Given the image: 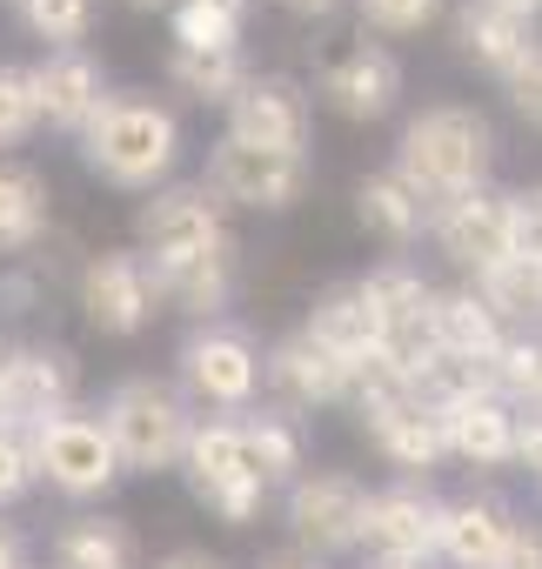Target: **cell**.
Here are the masks:
<instances>
[{"mask_svg":"<svg viewBox=\"0 0 542 569\" xmlns=\"http://www.w3.org/2000/svg\"><path fill=\"white\" fill-rule=\"evenodd\" d=\"M429 234H435V248H442L455 268L489 274L495 261H509V194L475 188V194L435 208V214H429Z\"/></svg>","mask_w":542,"mask_h":569,"instance_id":"13","label":"cell"},{"mask_svg":"<svg viewBox=\"0 0 542 569\" xmlns=\"http://www.w3.org/2000/svg\"><path fill=\"white\" fill-rule=\"evenodd\" d=\"M0 356H8V349H0Z\"/></svg>","mask_w":542,"mask_h":569,"instance_id":"50","label":"cell"},{"mask_svg":"<svg viewBox=\"0 0 542 569\" xmlns=\"http://www.w3.org/2000/svg\"><path fill=\"white\" fill-rule=\"evenodd\" d=\"M509 254L542 268V201L535 194H509Z\"/></svg>","mask_w":542,"mask_h":569,"instance_id":"35","label":"cell"},{"mask_svg":"<svg viewBox=\"0 0 542 569\" xmlns=\"http://www.w3.org/2000/svg\"><path fill=\"white\" fill-rule=\"evenodd\" d=\"M261 382L275 389L289 409H329V402L349 396V362H335L309 329H295V336H282L261 356Z\"/></svg>","mask_w":542,"mask_h":569,"instance_id":"16","label":"cell"},{"mask_svg":"<svg viewBox=\"0 0 542 569\" xmlns=\"http://www.w3.org/2000/svg\"><path fill=\"white\" fill-rule=\"evenodd\" d=\"M34 128H41V108H34L28 68H0V148H21Z\"/></svg>","mask_w":542,"mask_h":569,"instance_id":"32","label":"cell"},{"mask_svg":"<svg viewBox=\"0 0 542 569\" xmlns=\"http://www.w3.org/2000/svg\"><path fill=\"white\" fill-rule=\"evenodd\" d=\"M268 569H302V562H268Z\"/></svg>","mask_w":542,"mask_h":569,"instance_id":"47","label":"cell"},{"mask_svg":"<svg viewBox=\"0 0 542 569\" xmlns=\"http://www.w3.org/2000/svg\"><path fill=\"white\" fill-rule=\"evenodd\" d=\"M181 469H188V489H194V502L201 509H214L221 522H254L261 516V476L248 469V456H241V422H228V416H214V422H194L188 429V449H181Z\"/></svg>","mask_w":542,"mask_h":569,"instance_id":"6","label":"cell"},{"mask_svg":"<svg viewBox=\"0 0 542 569\" xmlns=\"http://www.w3.org/2000/svg\"><path fill=\"white\" fill-rule=\"evenodd\" d=\"M28 88H34L41 121L48 128H68V134H81L88 114L108 101V74H101V61L88 48H48V61L28 68Z\"/></svg>","mask_w":542,"mask_h":569,"instance_id":"17","label":"cell"},{"mask_svg":"<svg viewBox=\"0 0 542 569\" xmlns=\"http://www.w3.org/2000/svg\"><path fill=\"white\" fill-rule=\"evenodd\" d=\"M442 449L475 462V469H502L509 449H515V402L502 396H462V402H442Z\"/></svg>","mask_w":542,"mask_h":569,"instance_id":"20","label":"cell"},{"mask_svg":"<svg viewBox=\"0 0 542 569\" xmlns=\"http://www.w3.org/2000/svg\"><path fill=\"white\" fill-rule=\"evenodd\" d=\"M369 569H429V562H395V556H375Z\"/></svg>","mask_w":542,"mask_h":569,"instance_id":"43","label":"cell"},{"mask_svg":"<svg viewBox=\"0 0 542 569\" xmlns=\"http://www.w3.org/2000/svg\"><path fill=\"white\" fill-rule=\"evenodd\" d=\"M502 88H509V101H515V114L529 121V128H542V41L502 74Z\"/></svg>","mask_w":542,"mask_h":569,"instance_id":"36","label":"cell"},{"mask_svg":"<svg viewBox=\"0 0 542 569\" xmlns=\"http://www.w3.org/2000/svg\"><path fill=\"white\" fill-rule=\"evenodd\" d=\"M168 81L188 94V101H234V88L248 81V68H241V48H208V54H188V48H174L168 54Z\"/></svg>","mask_w":542,"mask_h":569,"instance_id":"29","label":"cell"},{"mask_svg":"<svg viewBox=\"0 0 542 569\" xmlns=\"http://www.w3.org/2000/svg\"><path fill=\"white\" fill-rule=\"evenodd\" d=\"M214 201L228 208H254V214H282L302 201L309 188V154H275V148H248V141H214L208 154V181H201Z\"/></svg>","mask_w":542,"mask_h":569,"instance_id":"7","label":"cell"},{"mask_svg":"<svg viewBox=\"0 0 542 569\" xmlns=\"http://www.w3.org/2000/svg\"><path fill=\"white\" fill-rule=\"evenodd\" d=\"M241 456H248V469L261 476V489L295 482V476H302V429H295L289 416H275V409H261V416L241 422Z\"/></svg>","mask_w":542,"mask_h":569,"instance_id":"25","label":"cell"},{"mask_svg":"<svg viewBox=\"0 0 542 569\" xmlns=\"http://www.w3.org/2000/svg\"><path fill=\"white\" fill-rule=\"evenodd\" d=\"M74 356L68 349H14V356H0V416H8V429H34L41 416L54 409H74Z\"/></svg>","mask_w":542,"mask_h":569,"instance_id":"12","label":"cell"},{"mask_svg":"<svg viewBox=\"0 0 542 569\" xmlns=\"http://www.w3.org/2000/svg\"><path fill=\"white\" fill-rule=\"evenodd\" d=\"M0 429H8V416H0Z\"/></svg>","mask_w":542,"mask_h":569,"instance_id":"48","label":"cell"},{"mask_svg":"<svg viewBox=\"0 0 542 569\" xmlns=\"http://www.w3.org/2000/svg\"><path fill=\"white\" fill-rule=\"evenodd\" d=\"M154 274L134 248H108L81 268V316L101 329V336H141L148 316H154Z\"/></svg>","mask_w":542,"mask_h":569,"instance_id":"11","label":"cell"},{"mask_svg":"<svg viewBox=\"0 0 542 569\" xmlns=\"http://www.w3.org/2000/svg\"><path fill=\"white\" fill-rule=\"evenodd\" d=\"M101 429H108V442H114L121 476H168V469H181V449H188L194 416H188V402H181L168 382L128 376V382L108 396Z\"/></svg>","mask_w":542,"mask_h":569,"instance_id":"4","label":"cell"},{"mask_svg":"<svg viewBox=\"0 0 542 569\" xmlns=\"http://www.w3.org/2000/svg\"><path fill=\"white\" fill-rule=\"evenodd\" d=\"M48 228V181L28 161H0V248H34Z\"/></svg>","mask_w":542,"mask_h":569,"instance_id":"24","label":"cell"},{"mask_svg":"<svg viewBox=\"0 0 542 569\" xmlns=\"http://www.w3.org/2000/svg\"><path fill=\"white\" fill-rule=\"evenodd\" d=\"M489 161H495V128H489V114L469 108V101H435V108H422V114L402 128L389 174L415 194L422 214H435V208L475 194V188L489 181Z\"/></svg>","mask_w":542,"mask_h":569,"instance_id":"2","label":"cell"},{"mask_svg":"<svg viewBox=\"0 0 542 569\" xmlns=\"http://www.w3.org/2000/svg\"><path fill=\"white\" fill-rule=\"evenodd\" d=\"M509 462H522L542 482V416L535 409H515V449H509Z\"/></svg>","mask_w":542,"mask_h":569,"instance_id":"37","label":"cell"},{"mask_svg":"<svg viewBox=\"0 0 542 569\" xmlns=\"http://www.w3.org/2000/svg\"><path fill=\"white\" fill-rule=\"evenodd\" d=\"M128 8H174V0H128Z\"/></svg>","mask_w":542,"mask_h":569,"instance_id":"45","label":"cell"},{"mask_svg":"<svg viewBox=\"0 0 542 569\" xmlns=\"http://www.w3.org/2000/svg\"><path fill=\"white\" fill-rule=\"evenodd\" d=\"M435 522H442V502L422 482H395V489L369 496L362 542L375 556H395V562H429L435 556Z\"/></svg>","mask_w":542,"mask_h":569,"instance_id":"15","label":"cell"},{"mask_svg":"<svg viewBox=\"0 0 542 569\" xmlns=\"http://www.w3.org/2000/svg\"><path fill=\"white\" fill-rule=\"evenodd\" d=\"M174 48L208 54V48H241V21L221 14L214 0H174Z\"/></svg>","mask_w":542,"mask_h":569,"instance_id":"30","label":"cell"},{"mask_svg":"<svg viewBox=\"0 0 542 569\" xmlns=\"http://www.w3.org/2000/svg\"><path fill=\"white\" fill-rule=\"evenodd\" d=\"M28 456H34V482L88 502V496H108L121 462H114V442L101 429V416H81V409H54L28 429Z\"/></svg>","mask_w":542,"mask_h":569,"instance_id":"5","label":"cell"},{"mask_svg":"<svg viewBox=\"0 0 542 569\" xmlns=\"http://www.w3.org/2000/svg\"><path fill=\"white\" fill-rule=\"evenodd\" d=\"M174 154H181V121L148 94H108L81 128L88 174H101L108 188H128V194L168 181Z\"/></svg>","mask_w":542,"mask_h":569,"instance_id":"3","label":"cell"},{"mask_svg":"<svg viewBox=\"0 0 542 569\" xmlns=\"http://www.w3.org/2000/svg\"><path fill=\"white\" fill-rule=\"evenodd\" d=\"M355 8H362V28L375 34H422L442 14V0H355Z\"/></svg>","mask_w":542,"mask_h":569,"instance_id":"33","label":"cell"},{"mask_svg":"<svg viewBox=\"0 0 542 569\" xmlns=\"http://www.w3.org/2000/svg\"><path fill=\"white\" fill-rule=\"evenodd\" d=\"M154 569H221L214 556H201V549H174V556H161Z\"/></svg>","mask_w":542,"mask_h":569,"instance_id":"40","label":"cell"},{"mask_svg":"<svg viewBox=\"0 0 542 569\" xmlns=\"http://www.w3.org/2000/svg\"><path fill=\"white\" fill-rule=\"evenodd\" d=\"M309 128H315V108H309L302 81H289V74H248L228 101V141H248V148L302 154Z\"/></svg>","mask_w":542,"mask_h":569,"instance_id":"10","label":"cell"},{"mask_svg":"<svg viewBox=\"0 0 542 569\" xmlns=\"http://www.w3.org/2000/svg\"><path fill=\"white\" fill-rule=\"evenodd\" d=\"M34 489V456H28V429H0V509L21 502Z\"/></svg>","mask_w":542,"mask_h":569,"instance_id":"34","label":"cell"},{"mask_svg":"<svg viewBox=\"0 0 542 569\" xmlns=\"http://www.w3.org/2000/svg\"><path fill=\"white\" fill-rule=\"evenodd\" d=\"M529 409H535V416H542V382H535V396H529Z\"/></svg>","mask_w":542,"mask_h":569,"instance_id":"46","label":"cell"},{"mask_svg":"<svg viewBox=\"0 0 542 569\" xmlns=\"http://www.w3.org/2000/svg\"><path fill=\"white\" fill-rule=\"evenodd\" d=\"M0 569H28V549H21V536L0 522Z\"/></svg>","mask_w":542,"mask_h":569,"instance_id":"39","label":"cell"},{"mask_svg":"<svg viewBox=\"0 0 542 569\" xmlns=\"http://www.w3.org/2000/svg\"><path fill=\"white\" fill-rule=\"evenodd\" d=\"M322 101H329L342 121H382V114L402 101V61H395L382 41H362V48H349V54L322 74Z\"/></svg>","mask_w":542,"mask_h":569,"instance_id":"18","label":"cell"},{"mask_svg":"<svg viewBox=\"0 0 542 569\" xmlns=\"http://www.w3.org/2000/svg\"><path fill=\"white\" fill-rule=\"evenodd\" d=\"M509 529H515V516H509L495 496H462V502H442V522H435V556H449L455 569H495V562H502Z\"/></svg>","mask_w":542,"mask_h":569,"instance_id":"21","label":"cell"},{"mask_svg":"<svg viewBox=\"0 0 542 569\" xmlns=\"http://www.w3.org/2000/svg\"><path fill=\"white\" fill-rule=\"evenodd\" d=\"M362 516H369V482L349 469H315L289 482V529L302 549L335 556L362 542Z\"/></svg>","mask_w":542,"mask_h":569,"instance_id":"9","label":"cell"},{"mask_svg":"<svg viewBox=\"0 0 542 569\" xmlns=\"http://www.w3.org/2000/svg\"><path fill=\"white\" fill-rule=\"evenodd\" d=\"M362 409V429H369V442L395 462V469H409V476H422V469H435L449 449H442V416L415 396V389H402V396H375V402H355Z\"/></svg>","mask_w":542,"mask_h":569,"instance_id":"14","label":"cell"},{"mask_svg":"<svg viewBox=\"0 0 542 569\" xmlns=\"http://www.w3.org/2000/svg\"><path fill=\"white\" fill-rule=\"evenodd\" d=\"M475 296H482V309H489L502 329L515 322V329L529 336V329L542 322V268H529V261L509 254V261H495L489 274H475Z\"/></svg>","mask_w":542,"mask_h":569,"instance_id":"27","label":"cell"},{"mask_svg":"<svg viewBox=\"0 0 542 569\" xmlns=\"http://www.w3.org/2000/svg\"><path fill=\"white\" fill-rule=\"evenodd\" d=\"M309 336H315L335 362H349V369L389 349L382 309L369 302L362 281H335V289H322V296H315V309H309Z\"/></svg>","mask_w":542,"mask_h":569,"instance_id":"19","label":"cell"},{"mask_svg":"<svg viewBox=\"0 0 542 569\" xmlns=\"http://www.w3.org/2000/svg\"><path fill=\"white\" fill-rule=\"evenodd\" d=\"M134 234H141V261L154 274V296L174 302L181 316H208L228 309V289H234V234L221 221V201L208 188H161L141 214H134Z\"/></svg>","mask_w":542,"mask_h":569,"instance_id":"1","label":"cell"},{"mask_svg":"<svg viewBox=\"0 0 542 569\" xmlns=\"http://www.w3.org/2000/svg\"><path fill=\"white\" fill-rule=\"evenodd\" d=\"M535 201H542V188H535Z\"/></svg>","mask_w":542,"mask_h":569,"instance_id":"49","label":"cell"},{"mask_svg":"<svg viewBox=\"0 0 542 569\" xmlns=\"http://www.w3.org/2000/svg\"><path fill=\"white\" fill-rule=\"evenodd\" d=\"M355 214H362V228L382 234L389 248H409V241L429 228V214L415 208V194H409L395 174H362V181H355Z\"/></svg>","mask_w":542,"mask_h":569,"instance_id":"26","label":"cell"},{"mask_svg":"<svg viewBox=\"0 0 542 569\" xmlns=\"http://www.w3.org/2000/svg\"><path fill=\"white\" fill-rule=\"evenodd\" d=\"M495 569H542V522H515Z\"/></svg>","mask_w":542,"mask_h":569,"instance_id":"38","label":"cell"},{"mask_svg":"<svg viewBox=\"0 0 542 569\" xmlns=\"http://www.w3.org/2000/svg\"><path fill=\"white\" fill-rule=\"evenodd\" d=\"M495 8H509V14H529V21H535V14H542V0H495Z\"/></svg>","mask_w":542,"mask_h":569,"instance_id":"42","label":"cell"},{"mask_svg":"<svg viewBox=\"0 0 542 569\" xmlns=\"http://www.w3.org/2000/svg\"><path fill=\"white\" fill-rule=\"evenodd\" d=\"M282 8H289V14H329L335 0H282Z\"/></svg>","mask_w":542,"mask_h":569,"instance_id":"41","label":"cell"},{"mask_svg":"<svg viewBox=\"0 0 542 569\" xmlns=\"http://www.w3.org/2000/svg\"><path fill=\"white\" fill-rule=\"evenodd\" d=\"M429 329H435V349H442V356H455V362H495V356H502V342H509V329L482 309V296H475V289H449V296H435Z\"/></svg>","mask_w":542,"mask_h":569,"instance_id":"22","label":"cell"},{"mask_svg":"<svg viewBox=\"0 0 542 569\" xmlns=\"http://www.w3.org/2000/svg\"><path fill=\"white\" fill-rule=\"evenodd\" d=\"M54 569H134V536L114 516H81L54 536Z\"/></svg>","mask_w":542,"mask_h":569,"instance_id":"28","label":"cell"},{"mask_svg":"<svg viewBox=\"0 0 542 569\" xmlns=\"http://www.w3.org/2000/svg\"><path fill=\"white\" fill-rule=\"evenodd\" d=\"M455 34H462V54L482 61L489 74H509V68L535 48V21L495 8V0H469V8L455 14Z\"/></svg>","mask_w":542,"mask_h":569,"instance_id":"23","label":"cell"},{"mask_svg":"<svg viewBox=\"0 0 542 569\" xmlns=\"http://www.w3.org/2000/svg\"><path fill=\"white\" fill-rule=\"evenodd\" d=\"M14 8L48 48H81V34L94 21V0H14Z\"/></svg>","mask_w":542,"mask_h":569,"instance_id":"31","label":"cell"},{"mask_svg":"<svg viewBox=\"0 0 542 569\" xmlns=\"http://www.w3.org/2000/svg\"><path fill=\"white\" fill-rule=\"evenodd\" d=\"M181 382L208 409H228V416L248 409L254 389H261V349H254V336L234 329V322H201L181 342Z\"/></svg>","mask_w":542,"mask_h":569,"instance_id":"8","label":"cell"},{"mask_svg":"<svg viewBox=\"0 0 542 569\" xmlns=\"http://www.w3.org/2000/svg\"><path fill=\"white\" fill-rule=\"evenodd\" d=\"M221 14H234V21H248V0H214Z\"/></svg>","mask_w":542,"mask_h":569,"instance_id":"44","label":"cell"}]
</instances>
